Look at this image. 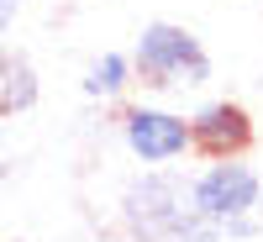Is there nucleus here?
<instances>
[{"mask_svg": "<svg viewBox=\"0 0 263 242\" xmlns=\"http://www.w3.org/2000/svg\"><path fill=\"white\" fill-rule=\"evenodd\" d=\"M121 216L137 242H221V227L205 221L190 206V190L168 179L163 169H153L147 179H137L121 195Z\"/></svg>", "mask_w": 263, "mask_h": 242, "instance_id": "obj_1", "label": "nucleus"}, {"mask_svg": "<svg viewBox=\"0 0 263 242\" xmlns=\"http://www.w3.org/2000/svg\"><path fill=\"white\" fill-rule=\"evenodd\" d=\"M121 142L142 169H168L190 153V116H174L163 105H126Z\"/></svg>", "mask_w": 263, "mask_h": 242, "instance_id": "obj_3", "label": "nucleus"}, {"mask_svg": "<svg viewBox=\"0 0 263 242\" xmlns=\"http://www.w3.org/2000/svg\"><path fill=\"white\" fill-rule=\"evenodd\" d=\"M6 27H11V16H6V11H0V37H6Z\"/></svg>", "mask_w": 263, "mask_h": 242, "instance_id": "obj_9", "label": "nucleus"}, {"mask_svg": "<svg viewBox=\"0 0 263 242\" xmlns=\"http://www.w3.org/2000/svg\"><path fill=\"white\" fill-rule=\"evenodd\" d=\"M0 53H6V48H0Z\"/></svg>", "mask_w": 263, "mask_h": 242, "instance_id": "obj_11", "label": "nucleus"}, {"mask_svg": "<svg viewBox=\"0 0 263 242\" xmlns=\"http://www.w3.org/2000/svg\"><path fill=\"white\" fill-rule=\"evenodd\" d=\"M137 74H132V53H100L90 69H84V95L90 100H121Z\"/></svg>", "mask_w": 263, "mask_h": 242, "instance_id": "obj_7", "label": "nucleus"}, {"mask_svg": "<svg viewBox=\"0 0 263 242\" xmlns=\"http://www.w3.org/2000/svg\"><path fill=\"white\" fill-rule=\"evenodd\" d=\"M37 105V69L21 53H0V116H21Z\"/></svg>", "mask_w": 263, "mask_h": 242, "instance_id": "obj_6", "label": "nucleus"}, {"mask_svg": "<svg viewBox=\"0 0 263 242\" xmlns=\"http://www.w3.org/2000/svg\"><path fill=\"white\" fill-rule=\"evenodd\" d=\"M190 147H200L205 158H242L253 147V116L237 100H205L190 116Z\"/></svg>", "mask_w": 263, "mask_h": 242, "instance_id": "obj_5", "label": "nucleus"}, {"mask_svg": "<svg viewBox=\"0 0 263 242\" xmlns=\"http://www.w3.org/2000/svg\"><path fill=\"white\" fill-rule=\"evenodd\" d=\"M0 11H6V16H16V11H21V0H0Z\"/></svg>", "mask_w": 263, "mask_h": 242, "instance_id": "obj_8", "label": "nucleus"}, {"mask_svg": "<svg viewBox=\"0 0 263 242\" xmlns=\"http://www.w3.org/2000/svg\"><path fill=\"white\" fill-rule=\"evenodd\" d=\"M258 211H263V184H258Z\"/></svg>", "mask_w": 263, "mask_h": 242, "instance_id": "obj_10", "label": "nucleus"}, {"mask_svg": "<svg viewBox=\"0 0 263 242\" xmlns=\"http://www.w3.org/2000/svg\"><path fill=\"white\" fill-rule=\"evenodd\" d=\"M258 174L248 169V163H237V158H211L195 179L184 184L190 190V206L205 216V221H232V216H248V211H258Z\"/></svg>", "mask_w": 263, "mask_h": 242, "instance_id": "obj_4", "label": "nucleus"}, {"mask_svg": "<svg viewBox=\"0 0 263 242\" xmlns=\"http://www.w3.org/2000/svg\"><path fill=\"white\" fill-rule=\"evenodd\" d=\"M132 74L147 90H168V95L174 90H200L211 79V53L179 21H147L137 32V48H132Z\"/></svg>", "mask_w": 263, "mask_h": 242, "instance_id": "obj_2", "label": "nucleus"}]
</instances>
